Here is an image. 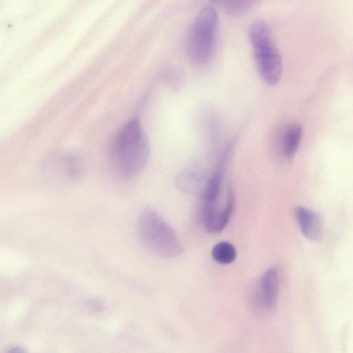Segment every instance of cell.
<instances>
[{
  "label": "cell",
  "mask_w": 353,
  "mask_h": 353,
  "mask_svg": "<svg viewBox=\"0 0 353 353\" xmlns=\"http://www.w3.org/2000/svg\"><path fill=\"white\" fill-rule=\"evenodd\" d=\"M150 152L148 139L137 119L127 121L116 133L110 147L115 172L123 179L137 176L145 168Z\"/></svg>",
  "instance_id": "6da1fadb"
},
{
  "label": "cell",
  "mask_w": 353,
  "mask_h": 353,
  "mask_svg": "<svg viewBox=\"0 0 353 353\" xmlns=\"http://www.w3.org/2000/svg\"><path fill=\"white\" fill-rule=\"evenodd\" d=\"M258 72L269 85L279 83L282 76V58L268 23L261 19L252 21L248 29Z\"/></svg>",
  "instance_id": "7a4b0ae2"
},
{
  "label": "cell",
  "mask_w": 353,
  "mask_h": 353,
  "mask_svg": "<svg viewBox=\"0 0 353 353\" xmlns=\"http://www.w3.org/2000/svg\"><path fill=\"white\" fill-rule=\"evenodd\" d=\"M137 231L142 243L159 256L174 258L183 252L174 229L151 208L145 209L139 216Z\"/></svg>",
  "instance_id": "3957f363"
},
{
  "label": "cell",
  "mask_w": 353,
  "mask_h": 353,
  "mask_svg": "<svg viewBox=\"0 0 353 353\" xmlns=\"http://www.w3.org/2000/svg\"><path fill=\"white\" fill-rule=\"evenodd\" d=\"M218 23L219 15L213 6L203 8L196 16L185 41L187 54L194 63L203 65L209 60L214 46Z\"/></svg>",
  "instance_id": "277c9868"
},
{
  "label": "cell",
  "mask_w": 353,
  "mask_h": 353,
  "mask_svg": "<svg viewBox=\"0 0 353 353\" xmlns=\"http://www.w3.org/2000/svg\"><path fill=\"white\" fill-rule=\"evenodd\" d=\"M279 279L276 270L269 268L260 277L256 283V299L264 310H272L277 300Z\"/></svg>",
  "instance_id": "5b68a950"
},
{
  "label": "cell",
  "mask_w": 353,
  "mask_h": 353,
  "mask_svg": "<svg viewBox=\"0 0 353 353\" xmlns=\"http://www.w3.org/2000/svg\"><path fill=\"white\" fill-rule=\"evenodd\" d=\"M294 215L302 234L308 240L319 241L323 234L321 216L303 206H296Z\"/></svg>",
  "instance_id": "8992f818"
},
{
  "label": "cell",
  "mask_w": 353,
  "mask_h": 353,
  "mask_svg": "<svg viewBox=\"0 0 353 353\" xmlns=\"http://www.w3.org/2000/svg\"><path fill=\"white\" fill-rule=\"evenodd\" d=\"M234 208V196L230 191L225 206L201 218L204 229L210 234L221 232L228 224Z\"/></svg>",
  "instance_id": "52a82bcc"
},
{
  "label": "cell",
  "mask_w": 353,
  "mask_h": 353,
  "mask_svg": "<svg viewBox=\"0 0 353 353\" xmlns=\"http://www.w3.org/2000/svg\"><path fill=\"white\" fill-rule=\"evenodd\" d=\"M223 174L215 171L205 183L202 192L201 214L216 210L219 197Z\"/></svg>",
  "instance_id": "ba28073f"
},
{
  "label": "cell",
  "mask_w": 353,
  "mask_h": 353,
  "mask_svg": "<svg viewBox=\"0 0 353 353\" xmlns=\"http://www.w3.org/2000/svg\"><path fill=\"white\" fill-rule=\"evenodd\" d=\"M303 137V128L298 123H291L285 128L282 137V150L284 157L292 159L295 155Z\"/></svg>",
  "instance_id": "9c48e42d"
},
{
  "label": "cell",
  "mask_w": 353,
  "mask_h": 353,
  "mask_svg": "<svg viewBox=\"0 0 353 353\" xmlns=\"http://www.w3.org/2000/svg\"><path fill=\"white\" fill-rule=\"evenodd\" d=\"M214 3L228 14L237 16L250 12L258 2L248 0H218Z\"/></svg>",
  "instance_id": "30bf717a"
},
{
  "label": "cell",
  "mask_w": 353,
  "mask_h": 353,
  "mask_svg": "<svg viewBox=\"0 0 353 353\" xmlns=\"http://www.w3.org/2000/svg\"><path fill=\"white\" fill-rule=\"evenodd\" d=\"M203 180L202 172L195 167L185 170L178 179L181 188L190 192L198 191Z\"/></svg>",
  "instance_id": "8fae6325"
},
{
  "label": "cell",
  "mask_w": 353,
  "mask_h": 353,
  "mask_svg": "<svg viewBox=\"0 0 353 353\" xmlns=\"http://www.w3.org/2000/svg\"><path fill=\"white\" fill-rule=\"evenodd\" d=\"M212 256L217 263L227 265L232 263L236 257L234 246L228 241L217 243L212 250Z\"/></svg>",
  "instance_id": "7c38bea8"
},
{
  "label": "cell",
  "mask_w": 353,
  "mask_h": 353,
  "mask_svg": "<svg viewBox=\"0 0 353 353\" xmlns=\"http://www.w3.org/2000/svg\"><path fill=\"white\" fill-rule=\"evenodd\" d=\"M5 353H28L27 351L21 346H14L9 348Z\"/></svg>",
  "instance_id": "4fadbf2b"
}]
</instances>
